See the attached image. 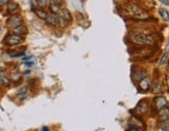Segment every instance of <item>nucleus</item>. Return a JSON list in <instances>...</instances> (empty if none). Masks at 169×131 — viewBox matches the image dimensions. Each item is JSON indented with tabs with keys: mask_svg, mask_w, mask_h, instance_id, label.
Wrapping results in <instances>:
<instances>
[{
	"mask_svg": "<svg viewBox=\"0 0 169 131\" xmlns=\"http://www.w3.org/2000/svg\"><path fill=\"white\" fill-rule=\"evenodd\" d=\"M131 40L134 43L137 45H152L154 43V38L146 34L142 33H136L131 36Z\"/></svg>",
	"mask_w": 169,
	"mask_h": 131,
	"instance_id": "nucleus-1",
	"label": "nucleus"
},
{
	"mask_svg": "<svg viewBox=\"0 0 169 131\" xmlns=\"http://www.w3.org/2000/svg\"><path fill=\"white\" fill-rule=\"evenodd\" d=\"M23 41V37L22 35H18V34H10L5 38V43L7 46H17Z\"/></svg>",
	"mask_w": 169,
	"mask_h": 131,
	"instance_id": "nucleus-2",
	"label": "nucleus"
},
{
	"mask_svg": "<svg viewBox=\"0 0 169 131\" xmlns=\"http://www.w3.org/2000/svg\"><path fill=\"white\" fill-rule=\"evenodd\" d=\"M22 18L19 16H12L10 19L7 20V26L12 27L13 29L16 28V27H19L22 25Z\"/></svg>",
	"mask_w": 169,
	"mask_h": 131,
	"instance_id": "nucleus-3",
	"label": "nucleus"
},
{
	"mask_svg": "<svg viewBox=\"0 0 169 131\" xmlns=\"http://www.w3.org/2000/svg\"><path fill=\"white\" fill-rule=\"evenodd\" d=\"M167 105V99L163 96H160V97H157L154 100V106H155L156 110H161L163 108Z\"/></svg>",
	"mask_w": 169,
	"mask_h": 131,
	"instance_id": "nucleus-4",
	"label": "nucleus"
},
{
	"mask_svg": "<svg viewBox=\"0 0 169 131\" xmlns=\"http://www.w3.org/2000/svg\"><path fill=\"white\" fill-rule=\"evenodd\" d=\"M150 84H152V82H150V80L147 77L142 79L141 81H139V87H140V89L143 90V91H146V90L150 89Z\"/></svg>",
	"mask_w": 169,
	"mask_h": 131,
	"instance_id": "nucleus-5",
	"label": "nucleus"
},
{
	"mask_svg": "<svg viewBox=\"0 0 169 131\" xmlns=\"http://www.w3.org/2000/svg\"><path fill=\"white\" fill-rule=\"evenodd\" d=\"M159 116H160V119L162 120V121H165V120L169 119V108H166V106L163 108L162 110H160Z\"/></svg>",
	"mask_w": 169,
	"mask_h": 131,
	"instance_id": "nucleus-6",
	"label": "nucleus"
},
{
	"mask_svg": "<svg viewBox=\"0 0 169 131\" xmlns=\"http://www.w3.org/2000/svg\"><path fill=\"white\" fill-rule=\"evenodd\" d=\"M46 21H47V23L49 24V25H51V26H57L58 25L57 18H56V16H54V14H50V16H48L47 19H46Z\"/></svg>",
	"mask_w": 169,
	"mask_h": 131,
	"instance_id": "nucleus-7",
	"label": "nucleus"
},
{
	"mask_svg": "<svg viewBox=\"0 0 169 131\" xmlns=\"http://www.w3.org/2000/svg\"><path fill=\"white\" fill-rule=\"evenodd\" d=\"M60 12H61V16L64 20L67 22H71L72 21V16H71V12H69V10L67 8H62V10H60Z\"/></svg>",
	"mask_w": 169,
	"mask_h": 131,
	"instance_id": "nucleus-8",
	"label": "nucleus"
},
{
	"mask_svg": "<svg viewBox=\"0 0 169 131\" xmlns=\"http://www.w3.org/2000/svg\"><path fill=\"white\" fill-rule=\"evenodd\" d=\"M15 32V34H18V35H21V34H26L27 33V28L24 25H21L19 27H16V28L13 29Z\"/></svg>",
	"mask_w": 169,
	"mask_h": 131,
	"instance_id": "nucleus-9",
	"label": "nucleus"
},
{
	"mask_svg": "<svg viewBox=\"0 0 169 131\" xmlns=\"http://www.w3.org/2000/svg\"><path fill=\"white\" fill-rule=\"evenodd\" d=\"M159 14L160 16H161V18H162L164 21H169V12H167L165 8H160L159 10Z\"/></svg>",
	"mask_w": 169,
	"mask_h": 131,
	"instance_id": "nucleus-10",
	"label": "nucleus"
},
{
	"mask_svg": "<svg viewBox=\"0 0 169 131\" xmlns=\"http://www.w3.org/2000/svg\"><path fill=\"white\" fill-rule=\"evenodd\" d=\"M18 10V4L16 2H8L7 3V12H14Z\"/></svg>",
	"mask_w": 169,
	"mask_h": 131,
	"instance_id": "nucleus-11",
	"label": "nucleus"
},
{
	"mask_svg": "<svg viewBox=\"0 0 169 131\" xmlns=\"http://www.w3.org/2000/svg\"><path fill=\"white\" fill-rule=\"evenodd\" d=\"M10 80H8L6 77L0 75V85H2V86H4V87H7V86H10Z\"/></svg>",
	"mask_w": 169,
	"mask_h": 131,
	"instance_id": "nucleus-12",
	"label": "nucleus"
},
{
	"mask_svg": "<svg viewBox=\"0 0 169 131\" xmlns=\"http://www.w3.org/2000/svg\"><path fill=\"white\" fill-rule=\"evenodd\" d=\"M34 12L36 14V16L38 17V18H41V19H47V12H45V10H34Z\"/></svg>",
	"mask_w": 169,
	"mask_h": 131,
	"instance_id": "nucleus-13",
	"label": "nucleus"
},
{
	"mask_svg": "<svg viewBox=\"0 0 169 131\" xmlns=\"http://www.w3.org/2000/svg\"><path fill=\"white\" fill-rule=\"evenodd\" d=\"M50 10L53 12V14H57V12H60V7L58 4H55V3H52L50 5Z\"/></svg>",
	"mask_w": 169,
	"mask_h": 131,
	"instance_id": "nucleus-14",
	"label": "nucleus"
},
{
	"mask_svg": "<svg viewBox=\"0 0 169 131\" xmlns=\"http://www.w3.org/2000/svg\"><path fill=\"white\" fill-rule=\"evenodd\" d=\"M144 77H146L145 71H139V72L136 73V79L138 81H141L142 79H144Z\"/></svg>",
	"mask_w": 169,
	"mask_h": 131,
	"instance_id": "nucleus-15",
	"label": "nucleus"
},
{
	"mask_svg": "<svg viewBox=\"0 0 169 131\" xmlns=\"http://www.w3.org/2000/svg\"><path fill=\"white\" fill-rule=\"evenodd\" d=\"M168 59V52H165L164 54H163L162 58L160 59V62H159V65H163V64L166 62V60Z\"/></svg>",
	"mask_w": 169,
	"mask_h": 131,
	"instance_id": "nucleus-16",
	"label": "nucleus"
},
{
	"mask_svg": "<svg viewBox=\"0 0 169 131\" xmlns=\"http://www.w3.org/2000/svg\"><path fill=\"white\" fill-rule=\"evenodd\" d=\"M26 93H27V88H26V87H22V88H20V89H19V91L17 92L18 95H20V96L23 95V97H25V96H26Z\"/></svg>",
	"mask_w": 169,
	"mask_h": 131,
	"instance_id": "nucleus-17",
	"label": "nucleus"
},
{
	"mask_svg": "<svg viewBox=\"0 0 169 131\" xmlns=\"http://www.w3.org/2000/svg\"><path fill=\"white\" fill-rule=\"evenodd\" d=\"M57 21H58V24H59L61 27H65V26H67V22L65 21V20H64L62 17H60V16L57 18Z\"/></svg>",
	"mask_w": 169,
	"mask_h": 131,
	"instance_id": "nucleus-18",
	"label": "nucleus"
},
{
	"mask_svg": "<svg viewBox=\"0 0 169 131\" xmlns=\"http://www.w3.org/2000/svg\"><path fill=\"white\" fill-rule=\"evenodd\" d=\"M161 91H162V86L160 84H156L154 86V88H152V92L154 93H157V92H161Z\"/></svg>",
	"mask_w": 169,
	"mask_h": 131,
	"instance_id": "nucleus-19",
	"label": "nucleus"
},
{
	"mask_svg": "<svg viewBox=\"0 0 169 131\" xmlns=\"http://www.w3.org/2000/svg\"><path fill=\"white\" fill-rule=\"evenodd\" d=\"M23 56H24L23 52H22V53H17V54H12L10 55L12 58H18V57H23Z\"/></svg>",
	"mask_w": 169,
	"mask_h": 131,
	"instance_id": "nucleus-20",
	"label": "nucleus"
},
{
	"mask_svg": "<svg viewBox=\"0 0 169 131\" xmlns=\"http://www.w3.org/2000/svg\"><path fill=\"white\" fill-rule=\"evenodd\" d=\"M46 2H47V0H38V5H41V6H44L46 4Z\"/></svg>",
	"mask_w": 169,
	"mask_h": 131,
	"instance_id": "nucleus-21",
	"label": "nucleus"
},
{
	"mask_svg": "<svg viewBox=\"0 0 169 131\" xmlns=\"http://www.w3.org/2000/svg\"><path fill=\"white\" fill-rule=\"evenodd\" d=\"M163 131H169V124H164L162 126Z\"/></svg>",
	"mask_w": 169,
	"mask_h": 131,
	"instance_id": "nucleus-22",
	"label": "nucleus"
},
{
	"mask_svg": "<svg viewBox=\"0 0 169 131\" xmlns=\"http://www.w3.org/2000/svg\"><path fill=\"white\" fill-rule=\"evenodd\" d=\"M160 2L163 3V4L167 5V6H169V0H159Z\"/></svg>",
	"mask_w": 169,
	"mask_h": 131,
	"instance_id": "nucleus-23",
	"label": "nucleus"
},
{
	"mask_svg": "<svg viewBox=\"0 0 169 131\" xmlns=\"http://www.w3.org/2000/svg\"><path fill=\"white\" fill-rule=\"evenodd\" d=\"M10 2V0H0V5H4V4H7V3Z\"/></svg>",
	"mask_w": 169,
	"mask_h": 131,
	"instance_id": "nucleus-24",
	"label": "nucleus"
},
{
	"mask_svg": "<svg viewBox=\"0 0 169 131\" xmlns=\"http://www.w3.org/2000/svg\"><path fill=\"white\" fill-rule=\"evenodd\" d=\"M53 1H54L55 4H58V5H59V4H61V3L63 2L64 0H53Z\"/></svg>",
	"mask_w": 169,
	"mask_h": 131,
	"instance_id": "nucleus-25",
	"label": "nucleus"
},
{
	"mask_svg": "<svg viewBox=\"0 0 169 131\" xmlns=\"http://www.w3.org/2000/svg\"><path fill=\"white\" fill-rule=\"evenodd\" d=\"M25 64H26V66H28V67H31V66L33 65L34 63H33V62H26Z\"/></svg>",
	"mask_w": 169,
	"mask_h": 131,
	"instance_id": "nucleus-26",
	"label": "nucleus"
},
{
	"mask_svg": "<svg viewBox=\"0 0 169 131\" xmlns=\"http://www.w3.org/2000/svg\"><path fill=\"white\" fill-rule=\"evenodd\" d=\"M31 59H32V57H31V56H28V57H24L23 60H24V61H27V60H31Z\"/></svg>",
	"mask_w": 169,
	"mask_h": 131,
	"instance_id": "nucleus-27",
	"label": "nucleus"
},
{
	"mask_svg": "<svg viewBox=\"0 0 169 131\" xmlns=\"http://www.w3.org/2000/svg\"><path fill=\"white\" fill-rule=\"evenodd\" d=\"M43 131H48V128L47 127H43V129H42Z\"/></svg>",
	"mask_w": 169,
	"mask_h": 131,
	"instance_id": "nucleus-28",
	"label": "nucleus"
},
{
	"mask_svg": "<svg viewBox=\"0 0 169 131\" xmlns=\"http://www.w3.org/2000/svg\"><path fill=\"white\" fill-rule=\"evenodd\" d=\"M130 131H139V130H137V129H131Z\"/></svg>",
	"mask_w": 169,
	"mask_h": 131,
	"instance_id": "nucleus-29",
	"label": "nucleus"
},
{
	"mask_svg": "<svg viewBox=\"0 0 169 131\" xmlns=\"http://www.w3.org/2000/svg\"><path fill=\"white\" fill-rule=\"evenodd\" d=\"M168 77H169V75H168Z\"/></svg>",
	"mask_w": 169,
	"mask_h": 131,
	"instance_id": "nucleus-30",
	"label": "nucleus"
}]
</instances>
